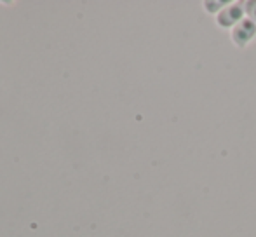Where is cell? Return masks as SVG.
Listing matches in <instances>:
<instances>
[{
	"instance_id": "7a4b0ae2",
	"label": "cell",
	"mask_w": 256,
	"mask_h": 237,
	"mask_svg": "<svg viewBox=\"0 0 256 237\" xmlns=\"http://www.w3.org/2000/svg\"><path fill=\"white\" fill-rule=\"evenodd\" d=\"M242 6H230V7H225L222 12L218 14L216 21H218L220 26H236L239 21H242Z\"/></svg>"
},
{
	"instance_id": "3957f363",
	"label": "cell",
	"mask_w": 256,
	"mask_h": 237,
	"mask_svg": "<svg viewBox=\"0 0 256 237\" xmlns=\"http://www.w3.org/2000/svg\"><path fill=\"white\" fill-rule=\"evenodd\" d=\"M246 7H248L246 12H248V16H250V20L256 23V2H248Z\"/></svg>"
},
{
	"instance_id": "6da1fadb",
	"label": "cell",
	"mask_w": 256,
	"mask_h": 237,
	"mask_svg": "<svg viewBox=\"0 0 256 237\" xmlns=\"http://www.w3.org/2000/svg\"><path fill=\"white\" fill-rule=\"evenodd\" d=\"M256 37V23L251 21L250 18L239 21L232 28V40L236 42L237 48H244Z\"/></svg>"
}]
</instances>
